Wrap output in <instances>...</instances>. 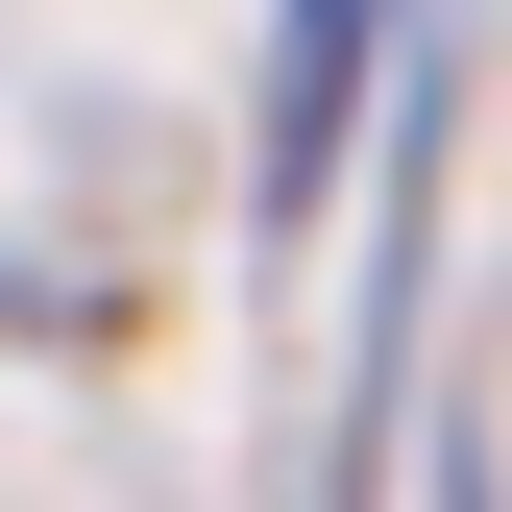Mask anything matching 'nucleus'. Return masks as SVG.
Segmentation results:
<instances>
[{
  "label": "nucleus",
  "instance_id": "f257e3e1",
  "mask_svg": "<svg viewBox=\"0 0 512 512\" xmlns=\"http://www.w3.org/2000/svg\"><path fill=\"white\" fill-rule=\"evenodd\" d=\"M366 25H391V0H293V25H269V196H317V171H342V98H366Z\"/></svg>",
  "mask_w": 512,
  "mask_h": 512
}]
</instances>
